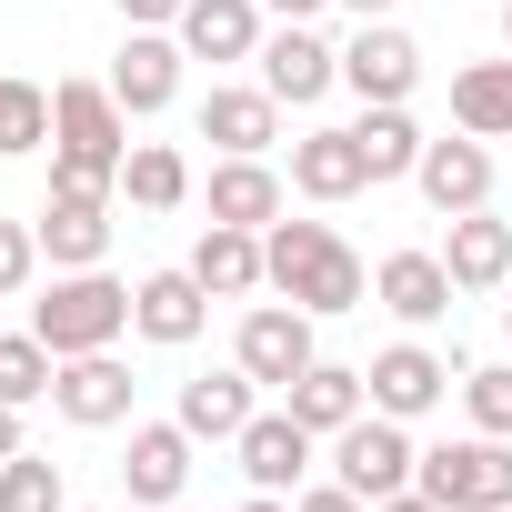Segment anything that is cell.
<instances>
[{
  "label": "cell",
  "mask_w": 512,
  "mask_h": 512,
  "mask_svg": "<svg viewBox=\"0 0 512 512\" xmlns=\"http://www.w3.org/2000/svg\"><path fill=\"white\" fill-rule=\"evenodd\" d=\"M262 272H272V292H282V302H302L312 322L362 312V292H372L362 251H352L332 221H272V231H262Z\"/></svg>",
  "instance_id": "6da1fadb"
},
{
  "label": "cell",
  "mask_w": 512,
  "mask_h": 512,
  "mask_svg": "<svg viewBox=\"0 0 512 512\" xmlns=\"http://www.w3.org/2000/svg\"><path fill=\"white\" fill-rule=\"evenodd\" d=\"M131 111L111 81H51V191H121Z\"/></svg>",
  "instance_id": "7a4b0ae2"
},
{
  "label": "cell",
  "mask_w": 512,
  "mask_h": 512,
  "mask_svg": "<svg viewBox=\"0 0 512 512\" xmlns=\"http://www.w3.org/2000/svg\"><path fill=\"white\" fill-rule=\"evenodd\" d=\"M31 332L71 362V352H111L121 332H131V282H111V272H61L51 282V302H31Z\"/></svg>",
  "instance_id": "3957f363"
},
{
  "label": "cell",
  "mask_w": 512,
  "mask_h": 512,
  "mask_svg": "<svg viewBox=\"0 0 512 512\" xmlns=\"http://www.w3.org/2000/svg\"><path fill=\"white\" fill-rule=\"evenodd\" d=\"M412 482H422L442 512H512V442H502V432H472V442H432Z\"/></svg>",
  "instance_id": "277c9868"
},
{
  "label": "cell",
  "mask_w": 512,
  "mask_h": 512,
  "mask_svg": "<svg viewBox=\"0 0 512 512\" xmlns=\"http://www.w3.org/2000/svg\"><path fill=\"white\" fill-rule=\"evenodd\" d=\"M412 472H422V452H412V422H392V412H362L352 432H332V482H352L362 502H392V492H412Z\"/></svg>",
  "instance_id": "5b68a950"
},
{
  "label": "cell",
  "mask_w": 512,
  "mask_h": 512,
  "mask_svg": "<svg viewBox=\"0 0 512 512\" xmlns=\"http://www.w3.org/2000/svg\"><path fill=\"white\" fill-rule=\"evenodd\" d=\"M231 362L251 372V382H272V392H292L322 352H312V312L302 302H251L241 312V342H231Z\"/></svg>",
  "instance_id": "8992f818"
},
{
  "label": "cell",
  "mask_w": 512,
  "mask_h": 512,
  "mask_svg": "<svg viewBox=\"0 0 512 512\" xmlns=\"http://www.w3.org/2000/svg\"><path fill=\"white\" fill-rule=\"evenodd\" d=\"M251 61H262V91H272L282 111H302V101H322V91L342 81V51H332L312 21H282V31H262V51H251Z\"/></svg>",
  "instance_id": "52a82bcc"
},
{
  "label": "cell",
  "mask_w": 512,
  "mask_h": 512,
  "mask_svg": "<svg viewBox=\"0 0 512 512\" xmlns=\"http://www.w3.org/2000/svg\"><path fill=\"white\" fill-rule=\"evenodd\" d=\"M201 322H211V292H201V272H191V262H181V272H141V282H131V332H141V342L191 352V342H201Z\"/></svg>",
  "instance_id": "ba28073f"
},
{
  "label": "cell",
  "mask_w": 512,
  "mask_h": 512,
  "mask_svg": "<svg viewBox=\"0 0 512 512\" xmlns=\"http://www.w3.org/2000/svg\"><path fill=\"white\" fill-rule=\"evenodd\" d=\"M51 412L81 422V432L131 422V362H121V352H71V362L51 372Z\"/></svg>",
  "instance_id": "9c48e42d"
},
{
  "label": "cell",
  "mask_w": 512,
  "mask_h": 512,
  "mask_svg": "<svg viewBox=\"0 0 512 512\" xmlns=\"http://www.w3.org/2000/svg\"><path fill=\"white\" fill-rule=\"evenodd\" d=\"M181 31H131L121 41V61H111V101L131 111V121H151V111H171L181 101Z\"/></svg>",
  "instance_id": "30bf717a"
},
{
  "label": "cell",
  "mask_w": 512,
  "mask_h": 512,
  "mask_svg": "<svg viewBox=\"0 0 512 512\" xmlns=\"http://www.w3.org/2000/svg\"><path fill=\"white\" fill-rule=\"evenodd\" d=\"M362 382H372V412H392V422H422V412H432V402H442L462 372H452L432 342H392V352H372V372H362Z\"/></svg>",
  "instance_id": "8fae6325"
},
{
  "label": "cell",
  "mask_w": 512,
  "mask_h": 512,
  "mask_svg": "<svg viewBox=\"0 0 512 512\" xmlns=\"http://www.w3.org/2000/svg\"><path fill=\"white\" fill-rule=\"evenodd\" d=\"M31 231L51 251V272H101V251H111V191H51Z\"/></svg>",
  "instance_id": "7c38bea8"
},
{
  "label": "cell",
  "mask_w": 512,
  "mask_h": 512,
  "mask_svg": "<svg viewBox=\"0 0 512 512\" xmlns=\"http://www.w3.org/2000/svg\"><path fill=\"white\" fill-rule=\"evenodd\" d=\"M342 81H352L362 101H412V91H422V51H412V31L362 21V31L342 41Z\"/></svg>",
  "instance_id": "4fadbf2b"
},
{
  "label": "cell",
  "mask_w": 512,
  "mask_h": 512,
  "mask_svg": "<svg viewBox=\"0 0 512 512\" xmlns=\"http://www.w3.org/2000/svg\"><path fill=\"white\" fill-rule=\"evenodd\" d=\"M231 452H241V482L251 492H302V472H312V432L292 422V402L282 412H251Z\"/></svg>",
  "instance_id": "5bb4252c"
},
{
  "label": "cell",
  "mask_w": 512,
  "mask_h": 512,
  "mask_svg": "<svg viewBox=\"0 0 512 512\" xmlns=\"http://www.w3.org/2000/svg\"><path fill=\"white\" fill-rule=\"evenodd\" d=\"M452 272H442V251H382V272H372V302L392 312V322H412V332H432L442 312H452Z\"/></svg>",
  "instance_id": "9a60e30c"
},
{
  "label": "cell",
  "mask_w": 512,
  "mask_h": 512,
  "mask_svg": "<svg viewBox=\"0 0 512 512\" xmlns=\"http://www.w3.org/2000/svg\"><path fill=\"white\" fill-rule=\"evenodd\" d=\"M181 482H191V432H181V422H131L121 492H131L141 512H161V502H181Z\"/></svg>",
  "instance_id": "2e32d148"
},
{
  "label": "cell",
  "mask_w": 512,
  "mask_h": 512,
  "mask_svg": "<svg viewBox=\"0 0 512 512\" xmlns=\"http://www.w3.org/2000/svg\"><path fill=\"white\" fill-rule=\"evenodd\" d=\"M251 412H262V382H251V372L231 362V372H191L171 422H181L191 442H241V422H251Z\"/></svg>",
  "instance_id": "e0dca14e"
},
{
  "label": "cell",
  "mask_w": 512,
  "mask_h": 512,
  "mask_svg": "<svg viewBox=\"0 0 512 512\" xmlns=\"http://www.w3.org/2000/svg\"><path fill=\"white\" fill-rule=\"evenodd\" d=\"M442 272H452L462 292H502V282H512V221H492V201H482V211H452Z\"/></svg>",
  "instance_id": "ac0fdd59"
},
{
  "label": "cell",
  "mask_w": 512,
  "mask_h": 512,
  "mask_svg": "<svg viewBox=\"0 0 512 512\" xmlns=\"http://www.w3.org/2000/svg\"><path fill=\"white\" fill-rule=\"evenodd\" d=\"M412 181H422V201H432L442 221H452V211H482V201H492V151H482L472 131H462V141H422V171H412Z\"/></svg>",
  "instance_id": "d6986e66"
},
{
  "label": "cell",
  "mask_w": 512,
  "mask_h": 512,
  "mask_svg": "<svg viewBox=\"0 0 512 512\" xmlns=\"http://www.w3.org/2000/svg\"><path fill=\"white\" fill-rule=\"evenodd\" d=\"M191 272H201V292H211V302L262 292V282H272V272H262V231H241V221H201V241H191Z\"/></svg>",
  "instance_id": "ffe728a7"
},
{
  "label": "cell",
  "mask_w": 512,
  "mask_h": 512,
  "mask_svg": "<svg viewBox=\"0 0 512 512\" xmlns=\"http://www.w3.org/2000/svg\"><path fill=\"white\" fill-rule=\"evenodd\" d=\"M201 141H221V161H251V151H272L282 141V101L251 81V91H211L201 101Z\"/></svg>",
  "instance_id": "44dd1931"
},
{
  "label": "cell",
  "mask_w": 512,
  "mask_h": 512,
  "mask_svg": "<svg viewBox=\"0 0 512 512\" xmlns=\"http://www.w3.org/2000/svg\"><path fill=\"white\" fill-rule=\"evenodd\" d=\"M171 31H181L191 61H251L262 51V0H191Z\"/></svg>",
  "instance_id": "7402d4cb"
},
{
  "label": "cell",
  "mask_w": 512,
  "mask_h": 512,
  "mask_svg": "<svg viewBox=\"0 0 512 512\" xmlns=\"http://www.w3.org/2000/svg\"><path fill=\"white\" fill-rule=\"evenodd\" d=\"M292 191H302V201H352V191H372L362 141H352V131H302V141H292Z\"/></svg>",
  "instance_id": "603a6c76"
},
{
  "label": "cell",
  "mask_w": 512,
  "mask_h": 512,
  "mask_svg": "<svg viewBox=\"0 0 512 512\" xmlns=\"http://www.w3.org/2000/svg\"><path fill=\"white\" fill-rule=\"evenodd\" d=\"M282 402H292V422H302L312 442H332V432H352V422H362L372 382H362V372H342V362H312V372H302Z\"/></svg>",
  "instance_id": "cb8c5ba5"
},
{
  "label": "cell",
  "mask_w": 512,
  "mask_h": 512,
  "mask_svg": "<svg viewBox=\"0 0 512 512\" xmlns=\"http://www.w3.org/2000/svg\"><path fill=\"white\" fill-rule=\"evenodd\" d=\"M201 201H211V221H241V231H272V221H282V171H272L262 151H251V161H221Z\"/></svg>",
  "instance_id": "d4e9b609"
},
{
  "label": "cell",
  "mask_w": 512,
  "mask_h": 512,
  "mask_svg": "<svg viewBox=\"0 0 512 512\" xmlns=\"http://www.w3.org/2000/svg\"><path fill=\"white\" fill-rule=\"evenodd\" d=\"M352 141H362V171H372V181H402V171H422V121H412L402 101H362Z\"/></svg>",
  "instance_id": "484cf974"
},
{
  "label": "cell",
  "mask_w": 512,
  "mask_h": 512,
  "mask_svg": "<svg viewBox=\"0 0 512 512\" xmlns=\"http://www.w3.org/2000/svg\"><path fill=\"white\" fill-rule=\"evenodd\" d=\"M452 121H462L472 141H512V61L452 71Z\"/></svg>",
  "instance_id": "4316f807"
},
{
  "label": "cell",
  "mask_w": 512,
  "mask_h": 512,
  "mask_svg": "<svg viewBox=\"0 0 512 512\" xmlns=\"http://www.w3.org/2000/svg\"><path fill=\"white\" fill-rule=\"evenodd\" d=\"M121 201H131V211H181V201H191V161H181L171 141H131V161H121Z\"/></svg>",
  "instance_id": "83f0119b"
},
{
  "label": "cell",
  "mask_w": 512,
  "mask_h": 512,
  "mask_svg": "<svg viewBox=\"0 0 512 512\" xmlns=\"http://www.w3.org/2000/svg\"><path fill=\"white\" fill-rule=\"evenodd\" d=\"M41 141H51V91L21 81V71H0V161H21Z\"/></svg>",
  "instance_id": "f1b7e54d"
},
{
  "label": "cell",
  "mask_w": 512,
  "mask_h": 512,
  "mask_svg": "<svg viewBox=\"0 0 512 512\" xmlns=\"http://www.w3.org/2000/svg\"><path fill=\"white\" fill-rule=\"evenodd\" d=\"M0 512H71V492H61V462L21 442L11 462H0Z\"/></svg>",
  "instance_id": "f546056e"
},
{
  "label": "cell",
  "mask_w": 512,
  "mask_h": 512,
  "mask_svg": "<svg viewBox=\"0 0 512 512\" xmlns=\"http://www.w3.org/2000/svg\"><path fill=\"white\" fill-rule=\"evenodd\" d=\"M51 372H61V352L41 332H0V402H41Z\"/></svg>",
  "instance_id": "4dcf8cb0"
},
{
  "label": "cell",
  "mask_w": 512,
  "mask_h": 512,
  "mask_svg": "<svg viewBox=\"0 0 512 512\" xmlns=\"http://www.w3.org/2000/svg\"><path fill=\"white\" fill-rule=\"evenodd\" d=\"M462 402H472V432H502V442H512V362L462 372Z\"/></svg>",
  "instance_id": "1f68e13d"
},
{
  "label": "cell",
  "mask_w": 512,
  "mask_h": 512,
  "mask_svg": "<svg viewBox=\"0 0 512 512\" xmlns=\"http://www.w3.org/2000/svg\"><path fill=\"white\" fill-rule=\"evenodd\" d=\"M41 282V231L31 221H0V302Z\"/></svg>",
  "instance_id": "d6a6232c"
},
{
  "label": "cell",
  "mask_w": 512,
  "mask_h": 512,
  "mask_svg": "<svg viewBox=\"0 0 512 512\" xmlns=\"http://www.w3.org/2000/svg\"><path fill=\"white\" fill-rule=\"evenodd\" d=\"M292 512H372V502H362L352 482H302V492H292Z\"/></svg>",
  "instance_id": "836d02e7"
},
{
  "label": "cell",
  "mask_w": 512,
  "mask_h": 512,
  "mask_svg": "<svg viewBox=\"0 0 512 512\" xmlns=\"http://www.w3.org/2000/svg\"><path fill=\"white\" fill-rule=\"evenodd\" d=\"M181 11H191V0H121V21H131V31H171Z\"/></svg>",
  "instance_id": "e575fe53"
},
{
  "label": "cell",
  "mask_w": 512,
  "mask_h": 512,
  "mask_svg": "<svg viewBox=\"0 0 512 512\" xmlns=\"http://www.w3.org/2000/svg\"><path fill=\"white\" fill-rule=\"evenodd\" d=\"M372 512H442V502H432V492L412 482V492H392V502H372Z\"/></svg>",
  "instance_id": "d590c367"
},
{
  "label": "cell",
  "mask_w": 512,
  "mask_h": 512,
  "mask_svg": "<svg viewBox=\"0 0 512 512\" xmlns=\"http://www.w3.org/2000/svg\"><path fill=\"white\" fill-rule=\"evenodd\" d=\"M21 452V402H0V462Z\"/></svg>",
  "instance_id": "8d00e7d4"
},
{
  "label": "cell",
  "mask_w": 512,
  "mask_h": 512,
  "mask_svg": "<svg viewBox=\"0 0 512 512\" xmlns=\"http://www.w3.org/2000/svg\"><path fill=\"white\" fill-rule=\"evenodd\" d=\"M262 11H282V21H312V11H332V0H262Z\"/></svg>",
  "instance_id": "74e56055"
},
{
  "label": "cell",
  "mask_w": 512,
  "mask_h": 512,
  "mask_svg": "<svg viewBox=\"0 0 512 512\" xmlns=\"http://www.w3.org/2000/svg\"><path fill=\"white\" fill-rule=\"evenodd\" d=\"M342 11H352V21H392V0H342Z\"/></svg>",
  "instance_id": "f35d334b"
},
{
  "label": "cell",
  "mask_w": 512,
  "mask_h": 512,
  "mask_svg": "<svg viewBox=\"0 0 512 512\" xmlns=\"http://www.w3.org/2000/svg\"><path fill=\"white\" fill-rule=\"evenodd\" d=\"M241 512H292V492H251V502H241Z\"/></svg>",
  "instance_id": "ab89813d"
},
{
  "label": "cell",
  "mask_w": 512,
  "mask_h": 512,
  "mask_svg": "<svg viewBox=\"0 0 512 512\" xmlns=\"http://www.w3.org/2000/svg\"><path fill=\"white\" fill-rule=\"evenodd\" d=\"M502 41H512V0H502Z\"/></svg>",
  "instance_id": "60d3db41"
},
{
  "label": "cell",
  "mask_w": 512,
  "mask_h": 512,
  "mask_svg": "<svg viewBox=\"0 0 512 512\" xmlns=\"http://www.w3.org/2000/svg\"><path fill=\"white\" fill-rule=\"evenodd\" d=\"M502 342H512V302H502Z\"/></svg>",
  "instance_id": "b9f144b4"
},
{
  "label": "cell",
  "mask_w": 512,
  "mask_h": 512,
  "mask_svg": "<svg viewBox=\"0 0 512 512\" xmlns=\"http://www.w3.org/2000/svg\"><path fill=\"white\" fill-rule=\"evenodd\" d=\"M161 512H191V502H161Z\"/></svg>",
  "instance_id": "7bdbcfd3"
}]
</instances>
